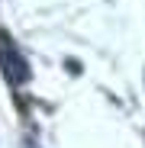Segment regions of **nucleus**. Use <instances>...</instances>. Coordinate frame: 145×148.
<instances>
[{"instance_id":"f257e3e1","label":"nucleus","mask_w":145,"mask_h":148,"mask_svg":"<svg viewBox=\"0 0 145 148\" xmlns=\"http://www.w3.org/2000/svg\"><path fill=\"white\" fill-rule=\"evenodd\" d=\"M0 74H3L7 84H13V87L29 81V64H26V58L19 55V48L13 45V39L7 32H0Z\"/></svg>"},{"instance_id":"f03ea898","label":"nucleus","mask_w":145,"mask_h":148,"mask_svg":"<svg viewBox=\"0 0 145 148\" xmlns=\"http://www.w3.org/2000/svg\"><path fill=\"white\" fill-rule=\"evenodd\" d=\"M29 148H36V145H29Z\"/></svg>"}]
</instances>
